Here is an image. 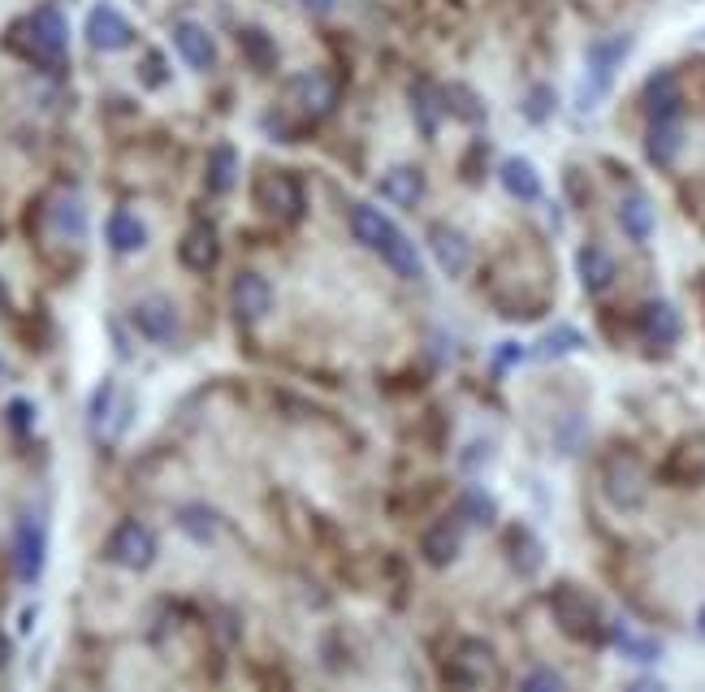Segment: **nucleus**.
Here are the masks:
<instances>
[{
  "mask_svg": "<svg viewBox=\"0 0 705 692\" xmlns=\"http://www.w3.org/2000/svg\"><path fill=\"white\" fill-rule=\"evenodd\" d=\"M602 485H606V497H610L614 506H623V511H636V506L645 502V494H650L645 468H641V459L628 454V450H614V454L606 459Z\"/></svg>",
  "mask_w": 705,
  "mask_h": 692,
  "instance_id": "obj_5",
  "label": "nucleus"
},
{
  "mask_svg": "<svg viewBox=\"0 0 705 692\" xmlns=\"http://www.w3.org/2000/svg\"><path fill=\"white\" fill-rule=\"evenodd\" d=\"M550 92H546V87H541V92H533V108H528V117H533V122H546V117H550Z\"/></svg>",
  "mask_w": 705,
  "mask_h": 692,
  "instance_id": "obj_39",
  "label": "nucleus"
},
{
  "mask_svg": "<svg viewBox=\"0 0 705 692\" xmlns=\"http://www.w3.org/2000/svg\"><path fill=\"white\" fill-rule=\"evenodd\" d=\"M619 226L628 230V239L645 243V239L654 234V208H650V199H645V196H628V199H623V208H619Z\"/></svg>",
  "mask_w": 705,
  "mask_h": 692,
  "instance_id": "obj_25",
  "label": "nucleus"
},
{
  "mask_svg": "<svg viewBox=\"0 0 705 692\" xmlns=\"http://www.w3.org/2000/svg\"><path fill=\"white\" fill-rule=\"evenodd\" d=\"M144 83H148V87H165V83H169V70H165V56H160V52H148V56H144Z\"/></svg>",
  "mask_w": 705,
  "mask_h": 692,
  "instance_id": "obj_37",
  "label": "nucleus"
},
{
  "mask_svg": "<svg viewBox=\"0 0 705 692\" xmlns=\"http://www.w3.org/2000/svg\"><path fill=\"white\" fill-rule=\"evenodd\" d=\"M446 96L454 99V117H463V122H485V108H481V99L472 96L467 87H451Z\"/></svg>",
  "mask_w": 705,
  "mask_h": 692,
  "instance_id": "obj_35",
  "label": "nucleus"
},
{
  "mask_svg": "<svg viewBox=\"0 0 705 692\" xmlns=\"http://www.w3.org/2000/svg\"><path fill=\"white\" fill-rule=\"evenodd\" d=\"M13 576L22 585H35L44 576V563H49V533H44V520L40 515H22L13 524Z\"/></svg>",
  "mask_w": 705,
  "mask_h": 692,
  "instance_id": "obj_4",
  "label": "nucleus"
},
{
  "mask_svg": "<svg viewBox=\"0 0 705 692\" xmlns=\"http://www.w3.org/2000/svg\"><path fill=\"white\" fill-rule=\"evenodd\" d=\"M291 108H295L299 117H307V122H325V117L338 108V87H334V78L320 74V70L299 74V78L291 83Z\"/></svg>",
  "mask_w": 705,
  "mask_h": 692,
  "instance_id": "obj_7",
  "label": "nucleus"
},
{
  "mask_svg": "<svg viewBox=\"0 0 705 692\" xmlns=\"http://www.w3.org/2000/svg\"><path fill=\"white\" fill-rule=\"evenodd\" d=\"M381 260H386L399 277H407V282H420V273H424V260H420V251H415V243H411L407 234H394L390 248L381 251Z\"/></svg>",
  "mask_w": 705,
  "mask_h": 692,
  "instance_id": "obj_26",
  "label": "nucleus"
},
{
  "mask_svg": "<svg viewBox=\"0 0 705 692\" xmlns=\"http://www.w3.org/2000/svg\"><path fill=\"white\" fill-rule=\"evenodd\" d=\"M429 248H433V260L442 264L446 277H463V273H467L472 243H467L454 226H433V230H429Z\"/></svg>",
  "mask_w": 705,
  "mask_h": 692,
  "instance_id": "obj_14",
  "label": "nucleus"
},
{
  "mask_svg": "<svg viewBox=\"0 0 705 692\" xmlns=\"http://www.w3.org/2000/svg\"><path fill=\"white\" fill-rule=\"evenodd\" d=\"M52 226L65 234V239H83L87 230V208L78 196H56L52 199Z\"/></svg>",
  "mask_w": 705,
  "mask_h": 692,
  "instance_id": "obj_29",
  "label": "nucleus"
},
{
  "mask_svg": "<svg viewBox=\"0 0 705 692\" xmlns=\"http://www.w3.org/2000/svg\"><path fill=\"white\" fill-rule=\"evenodd\" d=\"M576 273H580V286H585L589 295H606V291L614 286V277H619L614 255H610L602 243H585V248H580V255H576Z\"/></svg>",
  "mask_w": 705,
  "mask_h": 692,
  "instance_id": "obj_12",
  "label": "nucleus"
},
{
  "mask_svg": "<svg viewBox=\"0 0 705 692\" xmlns=\"http://www.w3.org/2000/svg\"><path fill=\"white\" fill-rule=\"evenodd\" d=\"M641 334H645V343H654V346L680 343V312H675L666 298L645 303V307H641Z\"/></svg>",
  "mask_w": 705,
  "mask_h": 692,
  "instance_id": "obj_18",
  "label": "nucleus"
},
{
  "mask_svg": "<svg viewBox=\"0 0 705 692\" xmlns=\"http://www.w3.org/2000/svg\"><path fill=\"white\" fill-rule=\"evenodd\" d=\"M503 187H506V196H515V199H541V174L524 160V156H511V160H503Z\"/></svg>",
  "mask_w": 705,
  "mask_h": 692,
  "instance_id": "obj_22",
  "label": "nucleus"
},
{
  "mask_svg": "<svg viewBox=\"0 0 705 692\" xmlns=\"http://www.w3.org/2000/svg\"><path fill=\"white\" fill-rule=\"evenodd\" d=\"M252 199L264 217H273V221H282V226L299 221L303 208H307L303 182L291 169H260L252 182Z\"/></svg>",
  "mask_w": 705,
  "mask_h": 692,
  "instance_id": "obj_3",
  "label": "nucleus"
},
{
  "mask_svg": "<svg viewBox=\"0 0 705 692\" xmlns=\"http://www.w3.org/2000/svg\"><path fill=\"white\" fill-rule=\"evenodd\" d=\"M550 615L555 623L580 644H602L610 637V623L602 619V606L576 585H555L550 589Z\"/></svg>",
  "mask_w": 705,
  "mask_h": 692,
  "instance_id": "obj_2",
  "label": "nucleus"
},
{
  "mask_svg": "<svg viewBox=\"0 0 705 692\" xmlns=\"http://www.w3.org/2000/svg\"><path fill=\"white\" fill-rule=\"evenodd\" d=\"M4 49L22 56V61H31V65H40V70H56L70 56V22L56 4H40L9 27Z\"/></svg>",
  "mask_w": 705,
  "mask_h": 692,
  "instance_id": "obj_1",
  "label": "nucleus"
},
{
  "mask_svg": "<svg viewBox=\"0 0 705 692\" xmlns=\"http://www.w3.org/2000/svg\"><path fill=\"white\" fill-rule=\"evenodd\" d=\"M576 346H585V338H580L571 325H558V329H550V334L541 338V355H567V350H576Z\"/></svg>",
  "mask_w": 705,
  "mask_h": 692,
  "instance_id": "obj_34",
  "label": "nucleus"
},
{
  "mask_svg": "<svg viewBox=\"0 0 705 692\" xmlns=\"http://www.w3.org/2000/svg\"><path fill=\"white\" fill-rule=\"evenodd\" d=\"M173 49L187 61V70H212L217 65V40L203 31L200 22H178L173 27Z\"/></svg>",
  "mask_w": 705,
  "mask_h": 692,
  "instance_id": "obj_13",
  "label": "nucleus"
},
{
  "mask_svg": "<svg viewBox=\"0 0 705 692\" xmlns=\"http://www.w3.org/2000/svg\"><path fill=\"white\" fill-rule=\"evenodd\" d=\"M381 196L390 199V203H399V208H415L420 196H424V178L415 169H390L381 178Z\"/></svg>",
  "mask_w": 705,
  "mask_h": 692,
  "instance_id": "obj_24",
  "label": "nucleus"
},
{
  "mask_svg": "<svg viewBox=\"0 0 705 692\" xmlns=\"http://www.w3.org/2000/svg\"><path fill=\"white\" fill-rule=\"evenodd\" d=\"M230 303H234V312H239V321H264L269 312H273V282L264 277V273H239L234 277V286H230Z\"/></svg>",
  "mask_w": 705,
  "mask_h": 692,
  "instance_id": "obj_10",
  "label": "nucleus"
},
{
  "mask_svg": "<svg viewBox=\"0 0 705 692\" xmlns=\"http://www.w3.org/2000/svg\"><path fill=\"white\" fill-rule=\"evenodd\" d=\"M411 113H415V126H420V135H433V130H438V122L446 117L442 96H438L429 83H415V87H411Z\"/></svg>",
  "mask_w": 705,
  "mask_h": 692,
  "instance_id": "obj_27",
  "label": "nucleus"
},
{
  "mask_svg": "<svg viewBox=\"0 0 705 692\" xmlns=\"http://www.w3.org/2000/svg\"><path fill=\"white\" fill-rule=\"evenodd\" d=\"M680 148H684V130H680L675 117L650 126V135H645V156H650L654 165H671V160L680 156Z\"/></svg>",
  "mask_w": 705,
  "mask_h": 692,
  "instance_id": "obj_23",
  "label": "nucleus"
},
{
  "mask_svg": "<svg viewBox=\"0 0 705 692\" xmlns=\"http://www.w3.org/2000/svg\"><path fill=\"white\" fill-rule=\"evenodd\" d=\"M208 191L212 196H225V191H234V182H239V151L230 148V144H217V148L208 151Z\"/></svg>",
  "mask_w": 705,
  "mask_h": 692,
  "instance_id": "obj_21",
  "label": "nucleus"
},
{
  "mask_svg": "<svg viewBox=\"0 0 705 692\" xmlns=\"http://www.w3.org/2000/svg\"><path fill=\"white\" fill-rule=\"evenodd\" d=\"M31 424H35V402H27V398H13V402H9V429L27 438V433H31Z\"/></svg>",
  "mask_w": 705,
  "mask_h": 692,
  "instance_id": "obj_36",
  "label": "nucleus"
},
{
  "mask_svg": "<svg viewBox=\"0 0 705 692\" xmlns=\"http://www.w3.org/2000/svg\"><path fill=\"white\" fill-rule=\"evenodd\" d=\"M299 4H303V9H312V13H329L338 0H299Z\"/></svg>",
  "mask_w": 705,
  "mask_h": 692,
  "instance_id": "obj_40",
  "label": "nucleus"
},
{
  "mask_svg": "<svg viewBox=\"0 0 705 692\" xmlns=\"http://www.w3.org/2000/svg\"><path fill=\"white\" fill-rule=\"evenodd\" d=\"M610 641L619 644L623 653H632L636 662H654V658H657V644L654 641H641V637H632L628 628H610Z\"/></svg>",
  "mask_w": 705,
  "mask_h": 692,
  "instance_id": "obj_32",
  "label": "nucleus"
},
{
  "mask_svg": "<svg viewBox=\"0 0 705 692\" xmlns=\"http://www.w3.org/2000/svg\"><path fill=\"white\" fill-rule=\"evenodd\" d=\"M87 44L96 52H122L135 44V27H130V18L126 13H117L113 4H92V13H87Z\"/></svg>",
  "mask_w": 705,
  "mask_h": 692,
  "instance_id": "obj_8",
  "label": "nucleus"
},
{
  "mask_svg": "<svg viewBox=\"0 0 705 692\" xmlns=\"http://www.w3.org/2000/svg\"><path fill=\"white\" fill-rule=\"evenodd\" d=\"M351 234H355V239H359V243H364L368 251H377V255H381V251L390 248V239H394L399 230H394V221H390V217H386L381 208L355 203V208H351Z\"/></svg>",
  "mask_w": 705,
  "mask_h": 692,
  "instance_id": "obj_16",
  "label": "nucleus"
},
{
  "mask_svg": "<svg viewBox=\"0 0 705 692\" xmlns=\"http://www.w3.org/2000/svg\"><path fill=\"white\" fill-rule=\"evenodd\" d=\"M178 524H182L196 542H212V537H217V515H212L208 506H187V511L178 515Z\"/></svg>",
  "mask_w": 705,
  "mask_h": 692,
  "instance_id": "obj_31",
  "label": "nucleus"
},
{
  "mask_svg": "<svg viewBox=\"0 0 705 692\" xmlns=\"http://www.w3.org/2000/svg\"><path fill=\"white\" fill-rule=\"evenodd\" d=\"M645 113L654 117V122H671V117H680V104H684V92H680V78L671 74V70H657L650 74V83H645Z\"/></svg>",
  "mask_w": 705,
  "mask_h": 692,
  "instance_id": "obj_15",
  "label": "nucleus"
},
{
  "mask_svg": "<svg viewBox=\"0 0 705 692\" xmlns=\"http://www.w3.org/2000/svg\"><path fill=\"white\" fill-rule=\"evenodd\" d=\"M104 558L117 563V567H126V572H148L151 563H156V537H151V528H144L139 520L117 524V528L108 533V542H104Z\"/></svg>",
  "mask_w": 705,
  "mask_h": 692,
  "instance_id": "obj_6",
  "label": "nucleus"
},
{
  "mask_svg": "<svg viewBox=\"0 0 705 692\" xmlns=\"http://www.w3.org/2000/svg\"><path fill=\"white\" fill-rule=\"evenodd\" d=\"M104 239H108V248L113 251H144L148 248V226L135 217V212H126V208H117L113 217H108V226H104Z\"/></svg>",
  "mask_w": 705,
  "mask_h": 692,
  "instance_id": "obj_19",
  "label": "nucleus"
},
{
  "mask_svg": "<svg viewBox=\"0 0 705 692\" xmlns=\"http://www.w3.org/2000/svg\"><path fill=\"white\" fill-rule=\"evenodd\" d=\"M506 549H511V563H515V572H519V576H533V572L541 567V545L533 542V533H528V528H511Z\"/></svg>",
  "mask_w": 705,
  "mask_h": 692,
  "instance_id": "obj_30",
  "label": "nucleus"
},
{
  "mask_svg": "<svg viewBox=\"0 0 705 692\" xmlns=\"http://www.w3.org/2000/svg\"><path fill=\"white\" fill-rule=\"evenodd\" d=\"M239 49H243V56L252 61L260 74L277 70V44L269 40V31H260V27H248V31H239Z\"/></svg>",
  "mask_w": 705,
  "mask_h": 692,
  "instance_id": "obj_28",
  "label": "nucleus"
},
{
  "mask_svg": "<svg viewBox=\"0 0 705 692\" xmlns=\"http://www.w3.org/2000/svg\"><path fill=\"white\" fill-rule=\"evenodd\" d=\"M9 662V641H4V632H0V667Z\"/></svg>",
  "mask_w": 705,
  "mask_h": 692,
  "instance_id": "obj_41",
  "label": "nucleus"
},
{
  "mask_svg": "<svg viewBox=\"0 0 705 692\" xmlns=\"http://www.w3.org/2000/svg\"><path fill=\"white\" fill-rule=\"evenodd\" d=\"M632 49V40L628 35H614V40H602V44H593L589 49V74H593V92H606L610 87V78H614V65L628 56Z\"/></svg>",
  "mask_w": 705,
  "mask_h": 692,
  "instance_id": "obj_20",
  "label": "nucleus"
},
{
  "mask_svg": "<svg viewBox=\"0 0 705 692\" xmlns=\"http://www.w3.org/2000/svg\"><path fill=\"white\" fill-rule=\"evenodd\" d=\"M459 549H463V533H459L454 520H438V524L420 537V554H424V563H433V567H451L454 558H459Z\"/></svg>",
  "mask_w": 705,
  "mask_h": 692,
  "instance_id": "obj_17",
  "label": "nucleus"
},
{
  "mask_svg": "<svg viewBox=\"0 0 705 692\" xmlns=\"http://www.w3.org/2000/svg\"><path fill=\"white\" fill-rule=\"evenodd\" d=\"M524 689H562V675H555V671H528L524 675Z\"/></svg>",
  "mask_w": 705,
  "mask_h": 692,
  "instance_id": "obj_38",
  "label": "nucleus"
},
{
  "mask_svg": "<svg viewBox=\"0 0 705 692\" xmlns=\"http://www.w3.org/2000/svg\"><path fill=\"white\" fill-rule=\"evenodd\" d=\"M0 307H4V291H0Z\"/></svg>",
  "mask_w": 705,
  "mask_h": 692,
  "instance_id": "obj_43",
  "label": "nucleus"
},
{
  "mask_svg": "<svg viewBox=\"0 0 705 692\" xmlns=\"http://www.w3.org/2000/svg\"><path fill=\"white\" fill-rule=\"evenodd\" d=\"M459 515H467V520H476V524H494V502L481 494V490H467L463 502H459Z\"/></svg>",
  "mask_w": 705,
  "mask_h": 692,
  "instance_id": "obj_33",
  "label": "nucleus"
},
{
  "mask_svg": "<svg viewBox=\"0 0 705 692\" xmlns=\"http://www.w3.org/2000/svg\"><path fill=\"white\" fill-rule=\"evenodd\" d=\"M178 260H182L191 273H212L217 260H221V234H217V226L196 221V226L182 234V243H178Z\"/></svg>",
  "mask_w": 705,
  "mask_h": 692,
  "instance_id": "obj_11",
  "label": "nucleus"
},
{
  "mask_svg": "<svg viewBox=\"0 0 705 692\" xmlns=\"http://www.w3.org/2000/svg\"><path fill=\"white\" fill-rule=\"evenodd\" d=\"M697 628H702V637H705V610H702V619H697Z\"/></svg>",
  "mask_w": 705,
  "mask_h": 692,
  "instance_id": "obj_42",
  "label": "nucleus"
},
{
  "mask_svg": "<svg viewBox=\"0 0 705 692\" xmlns=\"http://www.w3.org/2000/svg\"><path fill=\"white\" fill-rule=\"evenodd\" d=\"M130 325L148 338V343L156 346H169V343H178V312H173V303L169 298H160V295H151V298H139L135 307H130Z\"/></svg>",
  "mask_w": 705,
  "mask_h": 692,
  "instance_id": "obj_9",
  "label": "nucleus"
}]
</instances>
